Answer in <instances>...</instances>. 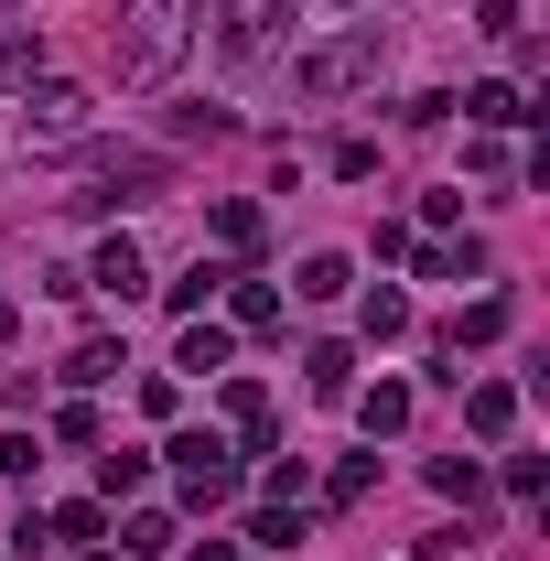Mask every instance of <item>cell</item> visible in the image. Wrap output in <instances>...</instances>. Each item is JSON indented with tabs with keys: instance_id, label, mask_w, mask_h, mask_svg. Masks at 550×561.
<instances>
[{
	"instance_id": "obj_1",
	"label": "cell",
	"mask_w": 550,
	"mask_h": 561,
	"mask_svg": "<svg viewBox=\"0 0 550 561\" xmlns=\"http://www.w3.org/2000/svg\"><path fill=\"white\" fill-rule=\"evenodd\" d=\"M195 44V0H130L119 11V87H162Z\"/></svg>"
},
{
	"instance_id": "obj_2",
	"label": "cell",
	"mask_w": 550,
	"mask_h": 561,
	"mask_svg": "<svg viewBox=\"0 0 550 561\" xmlns=\"http://www.w3.org/2000/svg\"><path fill=\"white\" fill-rule=\"evenodd\" d=\"M378 55H389V33H378V22H356V33H335V44H313V55L291 66V98L335 108V98H356V87L378 76Z\"/></svg>"
},
{
	"instance_id": "obj_3",
	"label": "cell",
	"mask_w": 550,
	"mask_h": 561,
	"mask_svg": "<svg viewBox=\"0 0 550 561\" xmlns=\"http://www.w3.org/2000/svg\"><path fill=\"white\" fill-rule=\"evenodd\" d=\"M87 130H98V98L76 76H33L22 87V151H76Z\"/></svg>"
},
{
	"instance_id": "obj_4",
	"label": "cell",
	"mask_w": 550,
	"mask_h": 561,
	"mask_svg": "<svg viewBox=\"0 0 550 561\" xmlns=\"http://www.w3.org/2000/svg\"><path fill=\"white\" fill-rule=\"evenodd\" d=\"M162 465H173L184 507H227V496H238V454H227L216 432H173V443H162Z\"/></svg>"
},
{
	"instance_id": "obj_5",
	"label": "cell",
	"mask_w": 550,
	"mask_h": 561,
	"mask_svg": "<svg viewBox=\"0 0 550 561\" xmlns=\"http://www.w3.org/2000/svg\"><path fill=\"white\" fill-rule=\"evenodd\" d=\"M280 22H291V0H227L216 11V66H260L280 44Z\"/></svg>"
},
{
	"instance_id": "obj_6",
	"label": "cell",
	"mask_w": 550,
	"mask_h": 561,
	"mask_svg": "<svg viewBox=\"0 0 550 561\" xmlns=\"http://www.w3.org/2000/svg\"><path fill=\"white\" fill-rule=\"evenodd\" d=\"M87 173H98V184H87V195H76V206H119V195H162V184H173V162H162V151H87Z\"/></svg>"
},
{
	"instance_id": "obj_7",
	"label": "cell",
	"mask_w": 550,
	"mask_h": 561,
	"mask_svg": "<svg viewBox=\"0 0 550 561\" xmlns=\"http://www.w3.org/2000/svg\"><path fill=\"white\" fill-rule=\"evenodd\" d=\"M87 291H108V302H140V291H151V260H140V238H98V260H87Z\"/></svg>"
},
{
	"instance_id": "obj_8",
	"label": "cell",
	"mask_w": 550,
	"mask_h": 561,
	"mask_svg": "<svg viewBox=\"0 0 550 561\" xmlns=\"http://www.w3.org/2000/svg\"><path fill=\"white\" fill-rule=\"evenodd\" d=\"M496 335H507V291H475V302H465V313H454L432 346H443V356H465V346H496Z\"/></svg>"
},
{
	"instance_id": "obj_9",
	"label": "cell",
	"mask_w": 550,
	"mask_h": 561,
	"mask_svg": "<svg viewBox=\"0 0 550 561\" xmlns=\"http://www.w3.org/2000/svg\"><path fill=\"white\" fill-rule=\"evenodd\" d=\"M465 421H475V443H507V432H518V389H507V378H475V389H465Z\"/></svg>"
},
{
	"instance_id": "obj_10",
	"label": "cell",
	"mask_w": 550,
	"mask_h": 561,
	"mask_svg": "<svg viewBox=\"0 0 550 561\" xmlns=\"http://www.w3.org/2000/svg\"><path fill=\"white\" fill-rule=\"evenodd\" d=\"M216 249H227V260H260V238H271V227H260V206H249V195H216Z\"/></svg>"
},
{
	"instance_id": "obj_11",
	"label": "cell",
	"mask_w": 550,
	"mask_h": 561,
	"mask_svg": "<svg viewBox=\"0 0 550 561\" xmlns=\"http://www.w3.org/2000/svg\"><path fill=\"white\" fill-rule=\"evenodd\" d=\"M227 324H238V335H271V324H280V280L238 271V280H227Z\"/></svg>"
},
{
	"instance_id": "obj_12",
	"label": "cell",
	"mask_w": 550,
	"mask_h": 561,
	"mask_svg": "<svg viewBox=\"0 0 550 561\" xmlns=\"http://www.w3.org/2000/svg\"><path fill=\"white\" fill-rule=\"evenodd\" d=\"M227 421H238L249 454H280V443H271V389H260V378H227Z\"/></svg>"
},
{
	"instance_id": "obj_13",
	"label": "cell",
	"mask_w": 550,
	"mask_h": 561,
	"mask_svg": "<svg viewBox=\"0 0 550 561\" xmlns=\"http://www.w3.org/2000/svg\"><path fill=\"white\" fill-rule=\"evenodd\" d=\"M227 280H238V260H195V271H184V280H162V302H173V313L195 324V313H206V302H216V291H227Z\"/></svg>"
},
{
	"instance_id": "obj_14",
	"label": "cell",
	"mask_w": 550,
	"mask_h": 561,
	"mask_svg": "<svg viewBox=\"0 0 550 561\" xmlns=\"http://www.w3.org/2000/svg\"><path fill=\"white\" fill-rule=\"evenodd\" d=\"M454 108H465L475 130H518V119H529V98H518V87H496V76H485V87H465Z\"/></svg>"
},
{
	"instance_id": "obj_15",
	"label": "cell",
	"mask_w": 550,
	"mask_h": 561,
	"mask_svg": "<svg viewBox=\"0 0 550 561\" xmlns=\"http://www.w3.org/2000/svg\"><path fill=\"white\" fill-rule=\"evenodd\" d=\"M140 486H151V454L108 443V454H98V507H119V496H140Z\"/></svg>"
},
{
	"instance_id": "obj_16",
	"label": "cell",
	"mask_w": 550,
	"mask_h": 561,
	"mask_svg": "<svg viewBox=\"0 0 550 561\" xmlns=\"http://www.w3.org/2000/svg\"><path fill=\"white\" fill-rule=\"evenodd\" d=\"M302 389H313V400H356V356L345 346H302Z\"/></svg>"
},
{
	"instance_id": "obj_17",
	"label": "cell",
	"mask_w": 550,
	"mask_h": 561,
	"mask_svg": "<svg viewBox=\"0 0 550 561\" xmlns=\"http://www.w3.org/2000/svg\"><path fill=\"white\" fill-rule=\"evenodd\" d=\"M356 324H367V346H400V335H411V291H389V280H378V291L356 302Z\"/></svg>"
},
{
	"instance_id": "obj_18",
	"label": "cell",
	"mask_w": 550,
	"mask_h": 561,
	"mask_svg": "<svg viewBox=\"0 0 550 561\" xmlns=\"http://www.w3.org/2000/svg\"><path fill=\"white\" fill-rule=\"evenodd\" d=\"M227 356H238V335H227V324H206V313H195V324H184V346H173V367H195V378H216Z\"/></svg>"
},
{
	"instance_id": "obj_19",
	"label": "cell",
	"mask_w": 550,
	"mask_h": 561,
	"mask_svg": "<svg viewBox=\"0 0 550 561\" xmlns=\"http://www.w3.org/2000/svg\"><path fill=\"white\" fill-rule=\"evenodd\" d=\"M33 76H44V33H33V22H11V33H0V87L22 98Z\"/></svg>"
},
{
	"instance_id": "obj_20",
	"label": "cell",
	"mask_w": 550,
	"mask_h": 561,
	"mask_svg": "<svg viewBox=\"0 0 550 561\" xmlns=\"http://www.w3.org/2000/svg\"><path fill=\"white\" fill-rule=\"evenodd\" d=\"M119 367H130V356H119V335H87V346L66 356V389H108Z\"/></svg>"
},
{
	"instance_id": "obj_21",
	"label": "cell",
	"mask_w": 550,
	"mask_h": 561,
	"mask_svg": "<svg viewBox=\"0 0 550 561\" xmlns=\"http://www.w3.org/2000/svg\"><path fill=\"white\" fill-rule=\"evenodd\" d=\"M356 421H367V432H411V389H400V378H378V389L356 400Z\"/></svg>"
},
{
	"instance_id": "obj_22",
	"label": "cell",
	"mask_w": 550,
	"mask_h": 561,
	"mask_svg": "<svg viewBox=\"0 0 550 561\" xmlns=\"http://www.w3.org/2000/svg\"><path fill=\"white\" fill-rule=\"evenodd\" d=\"M173 551V518H162V507H140L130 529H119V561H162Z\"/></svg>"
},
{
	"instance_id": "obj_23",
	"label": "cell",
	"mask_w": 550,
	"mask_h": 561,
	"mask_svg": "<svg viewBox=\"0 0 550 561\" xmlns=\"http://www.w3.org/2000/svg\"><path fill=\"white\" fill-rule=\"evenodd\" d=\"M345 280H356V271H345L335 249H313V260H302V271H291V291H302V302H335Z\"/></svg>"
},
{
	"instance_id": "obj_24",
	"label": "cell",
	"mask_w": 550,
	"mask_h": 561,
	"mask_svg": "<svg viewBox=\"0 0 550 561\" xmlns=\"http://www.w3.org/2000/svg\"><path fill=\"white\" fill-rule=\"evenodd\" d=\"M421 260V280H485V249L465 238V249H411Z\"/></svg>"
},
{
	"instance_id": "obj_25",
	"label": "cell",
	"mask_w": 550,
	"mask_h": 561,
	"mask_svg": "<svg viewBox=\"0 0 550 561\" xmlns=\"http://www.w3.org/2000/svg\"><path fill=\"white\" fill-rule=\"evenodd\" d=\"M367 486H378V454H345V465H335V486H324V496H335V507H367Z\"/></svg>"
},
{
	"instance_id": "obj_26",
	"label": "cell",
	"mask_w": 550,
	"mask_h": 561,
	"mask_svg": "<svg viewBox=\"0 0 550 561\" xmlns=\"http://www.w3.org/2000/svg\"><path fill=\"white\" fill-rule=\"evenodd\" d=\"M260 486H271V507H302V454H271Z\"/></svg>"
},
{
	"instance_id": "obj_27",
	"label": "cell",
	"mask_w": 550,
	"mask_h": 561,
	"mask_svg": "<svg viewBox=\"0 0 550 561\" xmlns=\"http://www.w3.org/2000/svg\"><path fill=\"white\" fill-rule=\"evenodd\" d=\"M98 529H108V507H98V496H76V507H55V540H98Z\"/></svg>"
},
{
	"instance_id": "obj_28",
	"label": "cell",
	"mask_w": 550,
	"mask_h": 561,
	"mask_svg": "<svg viewBox=\"0 0 550 561\" xmlns=\"http://www.w3.org/2000/svg\"><path fill=\"white\" fill-rule=\"evenodd\" d=\"M432 486H443V496H465V507H475V486H485V476H475V454H443V465H432Z\"/></svg>"
},
{
	"instance_id": "obj_29",
	"label": "cell",
	"mask_w": 550,
	"mask_h": 561,
	"mask_svg": "<svg viewBox=\"0 0 550 561\" xmlns=\"http://www.w3.org/2000/svg\"><path fill=\"white\" fill-rule=\"evenodd\" d=\"M249 540H260V551H291V540H302V507H260V529H249Z\"/></svg>"
},
{
	"instance_id": "obj_30",
	"label": "cell",
	"mask_w": 550,
	"mask_h": 561,
	"mask_svg": "<svg viewBox=\"0 0 550 561\" xmlns=\"http://www.w3.org/2000/svg\"><path fill=\"white\" fill-rule=\"evenodd\" d=\"M227 130H238L227 108H173V140H227Z\"/></svg>"
},
{
	"instance_id": "obj_31",
	"label": "cell",
	"mask_w": 550,
	"mask_h": 561,
	"mask_svg": "<svg viewBox=\"0 0 550 561\" xmlns=\"http://www.w3.org/2000/svg\"><path fill=\"white\" fill-rule=\"evenodd\" d=\"M44 454H33V432H0V476H33Z\"/></svg>"
},
{
	"instance_id": "obj_32",
	"label": "cell",
	"mask_w": 550,
	"mask_h": 561,
	"mask_svg": "<svg viewBox=\"0 0 550 561\" xmlns=\"http://www.w3.org/2000/svg\"><path fill=\"white\" fill-rule=\"evenodd\" d=\"M475 33H518V0H475Z\"/></svg>"
},
{
	"instance_id": "obj_33",
	"label": "cell",
	"mask_w": 550,
	"mask_h": 561,
	"mask_svg": "<svg viewBox=\"0 0 550 561\" xmlns=\"http://www.w3.org/2000/svg\"><path fill=\"white\" fill-rule=\"evenodd\" d=\"M195 561H238V551H227V540H195Z\"/></svg>"
},
{
	"instance_id": "obj_34",
	"label": "cell",
	"mask_w": 550,
	"mask_h": 561,
	"mask_svg": "<svg viewBox=\"0 0 550 561\" xmlns=\"http://www.w3.org/2000/svg\"><path fill=\"white\" fill-rule=\"evenodd\" d=\"M11 335H22V313H11V302H0V346H11Z\"/></svg>"
},
{
	"instance_id": "obj_35",
	"label": "cell",
	"mask_w": 550,
	"mask_h": 561,
	"mask_svg": "<svg viewBox=\"0 0 550 561\" xmlns=\"http://www.w3.org/2000/svg\"><path fill=\"white\" fill-rule=\"evenodd\" d=\"M11 11H22V0H0V22H11Z\"/></svg>"
},
{
	"instance_id": "obj_36",
	"label": "cell",
	"mask_w": 550,
	"mask_h": 561,
	"mask_svg": "<svg viewBox=\"0 0 550 561\" xmlns=\"http://www.w3.org/2000/svg\"><path fill=\"white\" fill-rule=\"evenodd\" d=\"M335 11H356V0H335Z\"/></svg>"
}]
</instances>
